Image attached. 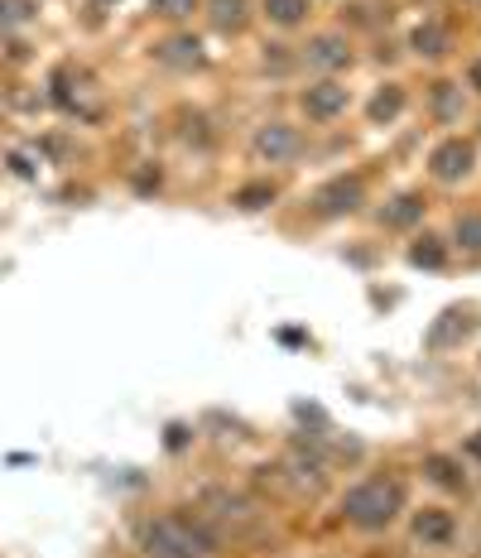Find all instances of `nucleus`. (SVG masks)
Here are the masks:
<instances>
[{
    "label": "nucleus",
    "instance_id": "9d476101",
    "mask_svg": "<svg viewBox=\"0 0 481 558\" xmlns=\"http://www.w3.org/2000/svg\"><path fill=\"white\" fill-rule=\"evenodd\" d=\"M419 217H424V198L419 193H400V198H390L385 208H381V227L404 231V227H414Z\"/></svg>",
    "mask_w": 481,
    "mask_h": 558
},
{
    "label": "nucleus",
    "instance_id": "b1692460",
    "mask_svg": "<svg viewBox=\"0 0 481 558\" xmlns=\"http://www.w3.org/2000/svg\"><path fill=\"white\" fill-rule=\"evenodd\" d=\"M472 5H481V0H472Z\"/></svg>",
    "mask_w": 481,
    "mask_h": 558
},
{
    "label": "nucleus",
    "instance_id": "5701e85b",
    "mask_svg": "<svg viewBox=\"0 0 481 558\" xmlns=\"http://www.w3.org/2000/svg\"><path fill=\"white\" fill-rule=\"evenodd\" d=\"M467 82H472V87L481 92V63H472V73H467Z\"/></svg>",
    "mask_w": 481,
    "mask_h": 558
},
{
    "label": "nucleus",
    "instance_id": "ddd939ff",
    "mask_svg": "<svg viewBox=\"0 0 481 558\" xmlns=\"http://www.w3.org/2000/svg\"><path fill=\"white\" fill-rule=\"evenodd\" d=\"M265 15H270L274 25L294 29V25H303V15H308V0H265Z\"/></svg>",
    "mask_w": 481,
    "mask_h": 558
},
{
    "label": "nucleus",
    "instance_id": "4be33fe9",
    "mask_svg": "<svg viewBox=\"0 0 481 558\" xmlns=\"http://www.w3.org/2000/svg\"><path fill=\"white\" fill-rule=\"evenodd\" d=\"M467 452H472V458H476V462H481V429H476V433H472V438H467Z\"/></svg>",
    "mask_w": 481,
    "mask_h": 558
},
{
    "label": "nucleus",
    "instance_id": "f8f14e48",
    "mask_svg": "<svg viewBox=\"0 0 481 558\" xmlns=\"http://www.w3.org/2000/svg\"><path fill=\"white\" fill-rule=\"evenodd\" d=\"M400 111H404V87H381V92H375V101H371V121L375 126L394 121Z\"/></svg>",
    "mask_w": 481,
    "mask_h": 558
},
{
    "label": "nucleus",
    "instance_id": "f03ea898",
    "mask_svg": "<svg viewBox=\"0 0 481 558\" xmlns=\"http://www.w3.org/2000/svg\"><path fill=\"white\" fill-rule=\"evenodd\" d=\"M145 553L149 558H208L212 553V534L198 530L193 520H154L149 534H145Z\"/></svg>",
    "mask_w": 481,
    "mask_h": 558
},
{
    "label": "nucleus",
    "instance_id": "f3484780",
    "mask_svg": "<svg viewBox=\"0 0 481 558\" xmlns=\"http://www.w3.org/2000/svg\"><path fill=\"white\" fill-rule=\"evenodd\" d=\"M270 202H274V183H246V188L236 193L240 212H261V208H270Z\"/></svg>",
    "mask_w": 481,
    "mask_h": 558
},
{
    "label": "nucleus",
    "instance_id": "39448f33",
    "mask_svg": "<svg viewBox=\"0 0 481 558\" xmlns=\"http://www.w3.org/2000/svg\"><path fill=\"white\" fill-rule=\"evenodd\" d=\"M347 87H342L337 77H322V82H313V87L303 92V111L313 116V121H337L342 111H347Z\"/></svg>",
    "mask_w": 481,
    "mask_h": 558
},
{
    "label": "nucleus",
    "instance_id": "f257e3e1",
    "mask_svg": "<svg viewBox=\"0 0 481 558\" xmlns=\"http://www.w3.org/2000/svg\"><path fill=\"white\" fill-rule=\"evenodd\" d=\"M400 505H404V496L394 482H361L342 496V515H347L356 530H385L390 520L400 515Z\"/></svg>",
    "mask_w": 481,
    "mask_h": 558
},
{
    "label": "nucleus",
    "instance_id": "0eeeda50",
    "mask_svg": "<svg viewBox=\"0 0 481 558\" xmlns=\"http://www.w3.org/2000/svg\"><path fill=\"white\" fill-rule=\"evenodd\" d=\"M303 58L313 67H322V73H337V67L352 63V44L342 39V34H318V39L303 48Z\"/></svg>",
    "mask_w": 481,
    "mask_h": 558
},
{
    "label": "nucleus",
    "instance_id": "4468645a",
    "mask_svg": "<svg viewBox=\"0 0 481 558\" xmlns=\"http://www.w3.org/2000/svg\"><path fill=\"white\" fill-rule=\"evenodd\" d=\"M453 241L467 250V256H481V212H467V217H457V227H453Z\"/></svg>",
    "mask_w": 481,
    "mask_h": 558
},
{
    "label": "nucleus",
    "instance_id": "412c9836",
    "mask_svg": "<svg viewBox=\"0 0 481 558\" xmlns=\"http://www.w3.org/2000/svg\"><path fill=\"white\" fill-rule=\"evenodd\" d=\"M453 107H457V101H453V82H438V111L453 116Z\"/></svg>",
    "mask_w": 481,
    "mask_h": 558
},
{
    "label": "nucleus",
    "instance_id": "a211bd4d",
    "mask_svg": "<svg viewBox=\"0 0 481 558\" xmlns=\"http://www.w3.org/2000/svg\"><path fill=\"white\" fill-rule=\"evenodd\" d=\"M212 20L217 29H240L246 25V0H212Z\"/></svg>",
    "mask_w": 481,
    "mask_h": 558
},
{
    "label": "nucleus",
    "instance_id": "aec40b11",
    "mask_svg": "<svg viewBox=\"0 0 481 558\" xmlns=\"http://www.w3.org/2000/svg\"><path fill=\"white\" fill-rule=\"evenodd\" d=\"M154 10L169 15V20H183V15H193V10H198V0H154Z\"/></svg>",
    "mask_w": 481,
    "mask_h": 558
},
{
    "label": "nucleus",
    "instance_id": "6e6552de",
    "mask_svg": "<svg viewBox=\"0 0 481 558\" xmlns=\"http://www.w3.org/2000/svg\"><path fill=\"white\" fill-rule=\"evenodd\" d=\"M414 539H419L424 549L453 544V515H448V511H419V515H414Z\"/></svg>",
    "mask_w": 481,
    "mask_h": 558
},
{
    "label": "nucleus",
    "instance_id": "20e7f679",
    "mask_svg": "<svg viewBox=\"0 0 481 558\" xmlns=\"http://www.w3.org/2000/svg\"><path fill=\"white\" fill-rule=\"evenodd\" d=\"M472 164H476V149L467 140H443L434 149V159H428V168H434V178L438 183H457V178H467L472 174Z\"/></svg>",
    "mask_w": 481,
    "mask_h": 558
},
{
    "label": "nucleus",
    "instance_id": "dca6fc26",
    "mask_svg": "<svg viewBox=\"0 0 481 558\" xmlns=\"http://www.w3.org/2000/svg\"><path fill=\"white\" fill-rule=\"evenodd\" d=\"M409 260H414V265H424V269H438L443 260H448V250H443V241H438V236H424V241H414V246H409Z\"/></svg>",
    "mask_w": 481,
    "mask_h": 558
},
{
    "label": "nucleus",
    "instance_id": "1a4fd4ad",
    "mask_svg": "<svg viewBox=\"0 0 481 558\" xmlns=\"http://www.w3.org/2000/svg\"><path fill=\"white\" fill-rule=\"evenodd\" d=\"M154 54H159V63H169V67H202V63H208L202 44L188 39V34H179V39H164Z\"/></svg>",
    "mask_w": 481,
    "mask_h": 558
},
{
    "label": "nucleus",
    "instance_id": "423d86ee",
    "mask_svg": "<svg viewBox=\"0 0 481 558\" xmlns=\"http://www.w3.org/2000/svg\"><path fill=\"white\" fill-rule=\"evenodd\" d=\"M361 198H366V188H361V178H333L328 188H318V212L322 217H342V212H356Z\"/></svg>",
    "mask_w": 481,
    "mask_h": 558
},
{
    "label": "nucleus",
    "instance_id": "6ab92c4d",
    "mask_svg": "<svg viewBox=\"0 0 481 558\" xmlns=\"http://www.w3.org/2000/svg\"><path fill=\"white\" fill-rule=\"evenodd\" d=\"M29 20H34L29 0H0V29H15V25H29Z\"/></svg>",
    "mask_w": 481,
    "mask_h": 558
},
{
    "label": "nucleus",
    "instance_id": "9b49d317",
    "mask_svg": "<svg viewBox=\"0 0 481 558\" xmlns=\"http://www.w3.org/2000/svg\"><path fill=\"white\" fill-rule=\"evenodd\" d=\"M448 44H453V34L443 25H434V20L414 29V54H424V58H443V54H448Z\"/></svg>",
    "mask_w": 481,
    "mask_h": 558
},
{
    "label": "nucleus",
    "instance_id": "7ed1b4c3",
    "mask_svg": "<svg viewBox=\"0 0 481 558\" xmlns=\"http://www.w3.org/2000/svg\"><path fill=\"white\" fill-rule=\"evenodd\" d=\"M299 130L294 126H284V121H270L255 130V159H265V164H289L299 155Z\"/></svg>",
    "mask_w": 481,
    "mask_h": 558
},
{
    "label": "nucleus",
    "instance_id": "2eb2a0df",
    "mask_svg": "<svg viewBox=\"0 0 481 558\" xmlns=\"http://www.w3.org/2000/svg\"><path fill=\"white\" fill-rule=\"evenodd\" d=\"M424 472H428V482H438L443 492H462V472H457V462L453 458H428L424 462Z\"/></svg>",
    "mask_w": 481,
    "mask_h": 558
}]
</instances>
